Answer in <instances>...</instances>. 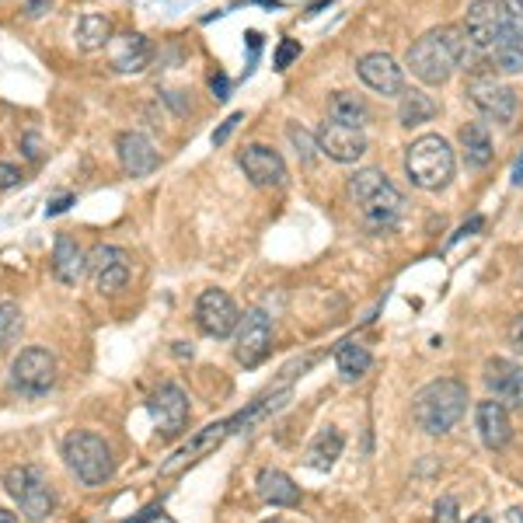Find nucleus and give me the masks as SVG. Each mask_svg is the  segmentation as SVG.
I'll return each mask as SVG.
<instances>
[{"label":"nucleus","instance_id":"obj_4","mask_svg":"<svg viewBox=\"0 0 523 523\" xmlns=\"http://www.w3.org/2000/svg\"><path fill=\"white\" fill-rule=\"evenodd\" d=\"M63 461H67V471L84 489H98L116 471L112 447L98 433H91V429H74V433L63 436Z\"/></svg>","mask_w":523,"mask_h":523},{"label":"nucleus","instance_id":"obj_20","mask_svg":"<svg viewBox=\"0 0 523 523\" xmlns=\"http://www.w3.org/2000/svg\"><path fill=\"white\" fill-rule=\"evenodd\" d=\"M109 46H112V67H116L119 74H140L150 63V56H154V46H150L140 32L112 35Z\"/></svg>","mask_w":523,"mask_h":523},{"label":"nucleus","instance_id":"obj_43","mask_svg":"<svg viewBox=\"0 0 523 523\" xmlns=\"http://www.w3.org/2000/svg\"><path fill=\"white\" fill-rule=\"evenodd\" d=\"M157 513H161V510H157V506H150V510H143V517H136V520H126V523H150V520L157 517Z\"/></svg>","mask_w":523,"mask_h":523},{"label":"nucleus","instance_id":"obj_30","mask_svg":"<svg viewBox=\"0 0 523 523\" xmlns=\"http://www.w3.org/2000/svg\"><path fill=\"white\" fill-rule=\"evenodd\" d=\"M21 328H25L21 307L14 304V300H4V304H0V353H4V349H11L14 342H18Z\"/></svg>","mask_w":523,"mask_h":523},{"label":"nucleus","instance_id":"obj_42","mask_svg":"<svg viewBox=\"0 0 523 523\" xmlns=\"http://www.w3.org/2000/svg\"><path fill=\"white\" fill-rule=\"evenodd\" d=\"M503 523H523V510H520V506H513V510H506Z\"/></svg>","mask_w":523,"mask_h":523},{"label":"nucleus","instance_id":"obj_40","mask_svg":"<svg viewBox=\"0 0 523 523\" xmlns=\"http://www.w3.org/2000/svg\"><path fill=\"white\" fill-rule=\"evenodd\" d=\"M25 154L28 157H32V161H39V154H42V150H39V136H25Z\"/></svg>","mask_w":523,"mask_h":523},{"label":"nucleus","instance_id":"obj_6","mask_svg":"<svg viewBox=\"0 0 523 523\" xmlns=\"http://www.w3.org/2000/svg\"><path fill=\"white\" fill-rule=\"evenodd\" d=\"M4 489L14 503L21 506V517L42 523L53 513L56 506V492L49 485L46 471L35 468V464H18V468H7L4 471Z\"/></svg>","mask_w":523,"mask_h":523},{"label":"nucleus","instance_id":"obj_44","mask_svg":"<svg viewBox=\"0 0 523 523\" xmlns=\"http://www.w3.org/2000/svg\"><path fill=\"white\" fill-rule=\"evenodd\" d=\"M513 185H523V157L517 161V168H513Z\"/></svg>","mask_w":523,"mask_h":523},{"label":"nucleus","instance_id":"obj_3","mask_svg":"<svg viewBox=\"0 0 523 523\" xmlns=\"http://www.w3.org/2000/svg\"><path fill=\"white\" fill-rule=\"evenodd\" d=\"M468 388L457 377H440L412 398V419L426 436H447L468 412Z\"/></svg>","mask_w":523,"mask_h":523},{"label":"nucleus","instance_id":"obj_18","mask_svg":"<svg viewBox=\"0 0 523 523\" xmlns=\"http://www.w3.org/2000/svg\"><path fill=\"white\" fill-rule=\"evenodd\" d=\"M116 154H119V164H123V171L130 178L154 175L157 164H161V157H157L154 143H150L143 133H136V130H126V133L116 136Z\"/></svg>","mask_w":523,"mask_h":523},{"label":"nucleus","instance_id":"obj_5","mask_svg":"<svg viewBox=\"0 0 523 523\" xmlns=\"http://www.w3.org/2000/svg\"><path fill=\"white\" fill-rule=\"evenodd\" d=\"M454 168H457L454 147L436 133L419 136V140L405 150V171L415 189H426V192L447 189L450 178H454Z\"/></svg>","mask_w":523,"mask_h":523},{"label":"nucleus","instance_id":"obj_31","mask_svg":"<svg viewBox=\"0 0 523 523\" xmlns=\"http://www.w3.org/2000/svg\"><path fill=\"white\" fill-rule=\"evenodd\" d=\"M286 136H290V143H293V147H297V157H300V161L311 164V161H314V154H318V140H311V133L300 130L297 123H293L290 130H286Z\"/></svg>","mask_w":523,"mask_h":523},{"label":"nucleus","instance_id":"obj_25","mask_svg":"<svg viewBox=\"0 0 523 523\" xmlns=\"http://www.w3.org/2000/svg\"><path fill=\"white\" fill-rule=\"evenodd\" d=\"M461 150H464V161L471 168H485L492 161V136L485 123H464L461 126Z\"/></svg>","mask_w":523,"mask_h":523},{"label":"nucleus","instance_id":"obj_11","mask_svg":"<svg viewBox=\"0 0 523 523\" xmlns=\"http://www.w3.org/2000/svg\"><path fill=\"white\" fill-rule=\"evenodd\" d=\"M269 349H272V318L262 307H255V311H248L241 318L238 339H234V356H238V363L245 370H255L265 363Z\"/></svg>","mask_w":523,"mask_h":523},{"label":"nucleus","instance_id":"obj_23","mask_svg":"<svg viewBox=\"0 0 523 523\" xmlns=\"http://www.w3.org/2000/svg\"><path fill=\"white\" fill-rule=\"evenodd\" d=\"M328 119H335V123L342 126H353V130H363V126L370 123L367 98L356 95V91H335V95L328 98Z\"/></svg>","mask_w":523,"mask_h":523},{"label":"nucleus","instance_id":"obj_37","mask_svg":"<svg viewBox=\"0 0 523 523\" xmlns=\"http://www.w3.org/2000/svg\"><path fill=\"white\" fill-rule=\"evenodd\" d=\"M49 7H53V0H28V4H25V14H28V18H42V14H46Z\"/></svg>","mask_w":523,"mask_h":523},{"label":"nucleus","instance_id":"obj_19","mask_svg":"<svg viewBox=\"0 0 523 523\" xmlns=\"http://www.w3.org/2000/svg\"><path fill=\"white\" fill-rule=\"evenodd\" d=\"M475 422H478V436L489 450H503L513 440V422H510V408L496 398H485L475 405Z\"/></svg>","mask_w":523,"mask_h":523},{"label":"nucleus","instance_id":"obj_16","mask_svg":"<svg viewBox=\"0 0 523 523\" xmlns=\"http://www.w3.org/2000/svg\"><path fill=\"white\" fill-rule=\"evenodd\" d=\"M238 164L245 171V178L259 189H276L286 182V164L279 157V150L265 147V143H252L238 154Z\"/></svg>","mask_w":523,"mask_h":523},{"label":"nucleus","instance_id":"obj_26","mask_svg":"<svg viewBox=\"0 0 523 523\" xmlns=\"http://www.w3.org/2000/svg\"><path fill=\"white\" fill-rule=\"evenodd\" d=\"M74 39H77V46H81V49H102V46H109V42H112V21H109V14H98V11L81 14Z\"/></svg>","mask_w":523,"mask_h":523},{"label":"nucleus","instance_id":"obj_22","mask_svg":"<svg viewBox=\"0 0 523 523\" xmlns=\"http://www.w3.org/2000/svg\"><path fill=\"white\" fill-rule=\"evenodd\" d=\"M255 492H259L265 506H300V489L279 468H262L259 478H255Z\"/></svg>","mask_w":523,"mask_h":523},{"label":"nucleus","instance_id":"obj_15","mask_svg":"<svg viewBox=\"0 0 523 523\" xmlns=\"http://www.w3.org/2000/svg\"><path fill=\"white\" fill-rule=\"evenodd\" d=\"M482 381L492 398L503 401L506 408H523V363L506 360V356H492L485 363Z\"/></svg>","mask_w":523,"mask_h":523},{"label":"nucleus","instance_id":"obj_33","mask_svg":"<svg viewBox=\"0 0 523 523\" xmlns=\"http://www.w3.org/2000/svg\"><path fill=\"white\" fill-rule=\"evenodd\" d=\"M433 523H464L461 520V506H457L454 496H440L433 506Z\"/></svg>","mask_w":523,"mask_h":523},{"label":"nucleus","instance_id":"obj_28","mask_svg":"<svg viewBox=\"0 0 523 523\" xmlns=\"http://www.w3.org/2000/svg\"><path fill=\"white\" fill-rule=\"evenodd\" d=\"M335 367H339L342 381H360V377H367L370 370L367 346H360V342H342V346L335 349Z\"/></svg>","mask_w":523,"mask_h":523},{"label":"nucleus","instance_id":"obj_36","mask_svg":"<svg viewBox=\"0 0 523 523\" xmlns=\"http://www.w3.org/2000/svg\"><path fill=\"white\" fill-rule=\"evenodd\" d=\"M238 123H241V112H234V116L227 119V123L220 126L217 133H213V143H217V147H220V143H227V136H231L234 130H238Z\"/></svg>","mask_w":523,"mask_h":523},{"label":"nucleus","instance_id":"obj_46","mask_svg":"<svg viewBox=\"0 0 523 523\" xmlns=\"http://www.w3.org/2000/svg\"><path fill=\"white\" fill-rule=\"evenodd\" d=\"M468 523H496V520H492L489 513H478V517H471Z\"/></svg>","mask_w":523,"mask_h":523},{"label":"nucleus","instance_id":"obj_1","mask_svg":"<svg viewBox=\"0 0 523 523\" xmlns=\"http://www.w3.org/2000/svg\"><path fill=\"white\" fill-rule=\"evenodd\" d=\"M468 49L475 46L468 42L464 28L457 25L433 28V32H426L422 39L412 42V49H408V70H412L422 84L440 88V84L450 81V74H454L461 63H468Z\"/></svg>","mask_w":523,"mask_h":523},{"label":"nucleus","instance_id":"obj_9","mask_svg":"<svg viewBox=\"0 0 523 523\" xmlns=\"http://www.w3.org/2000/svg\"><path fill=\"white\" fill-rule=\"evenodd\" d=\"M88 276L98 293H119L126 290L133 276V259L119 245H95L88 252Z\"/></svg>","mask_w":523,"mask_h":523},{"label":"nucleus","instance_id":"obj_29","mask_svg":"<svg viewBox=\"0 0 523 523\" xmlns=\"http://www.w3.org/2000/svg\"><path fill=\"white\" fill-rule=\"evenodd\" d=\"M489 63L499 74H523V42L513 39L510 32L489 49Z\"/></svg>","mask_w":523,"mask_h":523},{"label":"nucleus","instance_id":"obj_24","mask_svg":"<svg viewBox=\"0 0 523 523\" xmlns=\"http://www.w3.org/2000/svg\"><path fill=\"white\" fill-rule=\"evenodd\" d=\"M342 447H346V436H342L335 426H325V429H321V433L311 440V447H307V468H314V471H332L335 461L342 457Z\"/></svg>","mask_w":523,"mask_h":523},{"label":"nucleus","instance_id":"obj_7","mask_svg":"<svg viewBox=\"0 0 523 523\" xmlns=\"http://www.w3.org/2000/svg\"><path fill=\"white\" fill-rule=\"evenodd\" d=\"M56 384V356L46 346H28L11 363V388L25 398H42Z\"/></svg>","mask_w":523,"mask_h":523},{"label":"nucleus","instance_id":"obj_8","mask_svg":"<svg viewBox=\"0 0 523 523\" xmlns=\"http://www.w3.org/2000/svg\"><path fill=\"white\" fill-rule=\"evenodd\" d=\"M468 98L485 119L499 126H510L513 116H517V91L510 84L496 81L492 74H475L468 81Z\"/></svg>","mask_w":523,"mask_h":523},{"label":"nucleus","instance_id":"obj_47","mask_svg":"<svg viewBox=\"0 0 523 523\" xmlns=\"http://www.w3.org/2000/svg\"><path fill=\"white\" fill-rule=\"evenodd\" d=\"M262 523H283V520H262Z\"/></svg>","mask_w":523,"mask_h":523},{"label":"nucleus","instance_id":"obj_35","mask_svg":"<svg viewBox=\"0 0 523 523\" xmlns=\"http://www.w3.org/2000/svg\"><path fill=\"white\" fill-rule=\"evenodd\" d=\"M18 182H21V168H14V164L0 161V189H14Z\"/></svg>","mask_w":523,"mask_h":523},{"label":"nucleus","instance_id":"obj_45","mask_svg":"<svg viewBox=\"0 0 523 523\" xmlns=\"http://www.w3.org/2000/svg\"><path fill=\"white\" fill-rule=\"evenodd\" d=\"M0 523H18V513H11V510H0Z\"/></svg>","mask_w":523,"mask_h":523},{"label":"nucleus","instance_id":"obj_27","mask_svg":"<svg viewBox=\"0 0 523 523\" xmlns=\"http://www.w3.org/2000/svg\"><path fill=\"white\" fill-rule=\"evenodd\" d=\"M429 119H436V102L426 95V91H401V102H398V123L401 126H422L429 123Z\"/></svg>","mask_w":523,"mask_h":523},{"label":"nucleus","instance_id":"obj_12","mask_svg":"<svg viewBox=\"0 0 523 523\" xmlns=\"http://www.w3.org/2000/svg\"><path fill=\"white\" fill-rule=\"evenodd\" d=\"M150 408V419H154L157 433L164 436V440H175V436L185 433V426H189V394H185L178 384H161V388L154 391V398L147 401Z\"/></svg>","mask_w":523,"mask_h":523},{"label":"nucleus","instance_id":"obj_17","mask_svg":"<svg viewBox=\"0 0 523 523\" xmlns=\"http://www.w3.org/2000/svg\"><path fill=\"white\" fill-rule=\"evenodd\" d=\"M356 74H360V81L367 84L370 91H377V95H388L401 98V91H405V70L398 67V60L388 53H367L360 56V63H356Z\"/></svg>","mask_w":523,"mask_h":523},{"label":"nucleus","instance_id":"obj_2","mask_svg":"<svg viewBox=\"0 0 523 523\" xmlns=\"http://www.w3.org/2000/svg\"><path fill=\"white\" fill-rule=\"evenodd\" d=\"M349 199L360 206V217L370 234H388L405 213V196L391 185L381 168H360L349 178Z\"/></svg>","mask_w":523,"mask_h":523},{"label":"nucleus","instance_id":"obj_34","mask_svg":"<svg viewBox=\"0 0 523 523\" xmlns=\"http://www.w3.org/2000/svg\"><path fill=\"white\" fill-rule=\"evenodd\" d=\"M297 56H300V46L293 39H286L283 46L276 49V70H286L293 60H297Z\"/></svg>","mask_w":523,"mask_h":523},{"label":"nucleus","instance_id":"obj_39","mask_svg":"<svg viewBox=\"0 0 523 523\" xmlns=\"http://www.w3.org/2000/svg\"><path fill=\"white\" fill-rule=\"evenodd\" d=\"M70 206H74V196H60V199H53V203L46 206V217H56V213L70 210Z\"/></svg>","mask_w":523,"mask_h":523},{"label":"nucleus","instance_id":"obj_13","mask_svg":"<svg viewBox=\"0 0 523 523\" xmlns=\"http://www.w3.org/2000/svg\"><path fill=\"white\" fill-rule=\"evenodd\" d=\"M464 35L478 53H489L499 39L506 35V18H503V0H475L464 18Z\"/></svg>","mask_w":523,"mask_h":523},{"label":"nucleus","instance_id":"obj_38","mask_svg":"<svg viewBox=\"0 0 523 523\" xmlns=\"http://www.w3.org/2000/svg\"><path fill=\"white\" fill-rule=\"evenodd\" d=\"M510 346L517 349V353H523V314L510 325Z\"/></svg>","mask_w":523,"mask_h":523},{"label":"nucleus","instance_id":"obj_14","mask_svg":"<svg viewBox=\"0 0 523 523\" xmlns=\"http://www.w3.org/2000/svg\"><path fill=\"white\" fill-rule=\"evenodd\" d=\"M314 140H318L321 154L332 157V161H339V164H353L367 154V136H363V130L342 126V123H335V119H325V123L318 126V136H314Z\"/></svg>","mask_w":523,"mask_h":523},{"label":"nucleus","instance_id":"obj_21","mask_svg":"<svg viewBox=\"0 0 523 523\" xmlns=\"http://www.w3.org/2000/svg\"><path fill=\"white\" fill-rule=\"evenodd\" d=\"M88 272V252L77 245L70 234H56L53 245V276L60 279L63 286H77L81 276Z\"/></svg>","mask_w":523,"mask_h":523},{"label":"nucleus","instance_id":"obj_10","mask_svg":"<svg viewBox=\"0 0 523 523\" xmlns=\"http://www.w3.org/2000/svg\"><path fill=\"white\" fill-rule=\"evenodd\" d=\"M196 325L203 328V335L210 339H227V335L238 332L241 325V311L234 304V297L227 290H203L196 300Z\"/></svg>","mask_w":523,"mask_h":523},{"label":"nucleus","instance_id":"obj_41","mask_svg":"<svg viewBox=\"0 0 523 523\" xmlns=\"http://www.w3.org/2000/svg\"><path fill=\"white\" fill-rule=\"evenodd\" d=\"M213 95L224 102V98H227V77H213Z\"/></svg>","mask_w":523,"mask_h":523},{"label":"nucleus","instance_id":"obj_32","mask_svg":"<svg viewBox=\"0 0 523 523\" xmlns=\"http://www.w3.org/2000/svg\"><path fill=\"white\" fill-rule=\"evenodd\" d=\"M503 18H506V32L517 42H523V0H503Z\"/></svg>","mask_w":523,"mask_h":523}]
</instances>
